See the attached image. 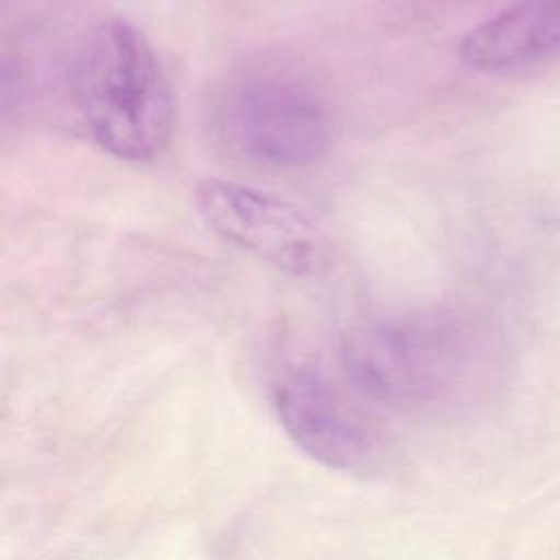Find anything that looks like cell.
<instances>
[{"mask_svg":"<svg viewBox=\"0 0 560 560\" xmlns=\"http://www.w3.org/2000/svg\"><path fill=\"white\" fill-rule=\"evenodd\" d=\"M354 392L398 413L470 420L497 398L501 368L488 339L462 315L413 308L354 324L341 341Z\"/></svg>","mask_w":560,"mask_h":560,"instance_id":"obj_1","label":"cell"},{"mask_svg":"<svg viewBox=\"0 0 560 560\" xmlns=\"http://www.w3.org/2000/svg\"><path fill=\"white\" fill-rule=\"evenodd\" d=\"M68 85L90 138L125 162H151L175 131V94L147 39L127 20L94 24L79 42Z\"/></svg>","mask_w":560,"mask_h":560,"instance_id":"obj_2","label":"cell"},{"mask_svg":"<svg viewBox=\"0 0 560 560\" xmlns=\"http://www.w3.org/2000/svg\"><path fill=\"white\" fill-rule=\"evenodd\" d=\"M228 151L260 168H298L319 160L335 133L332 112L315 83L278 63H254L230 74L210 109Z\"/></svg>","mask_w":560,"mask_h":560,"instance_id":"obj_3","label":"cell"},{"mask_svg":"<svg viewBox=\"0 0 560 560\" xmlns=\"http://www.w3.org/2000/svg\"><path fill=\"white\" fill-rule=\"evenodd\" d=\"M271 398L282 429L308 457L348 475L385 468L392 455L385 431L319 372H284Z\"/></svg>","mask_w":560,"mask_h":560,"instance_id":"obj_4","label":"cell"},{"mask_svg":"<svg viewBox=\"0 0 560 560\" xmlns=\"http://www.w3.org/2000/svg\"><path fill=\"white\" fill-rule=\"evenodd\" d=\"M195 210L223 241L280 271L306 276L326 265L328 245L319 225L278 195L208 177L195 188Z\"/></svg>","mask_w":560,"mask_h":560,"instance_id":"obj_5","label":"cell"},{"mask_svg":"<svg viewBox=\"0 0 560 560\" xmlns=\"http://www.w3.org/2000/svg\"><path fill=\"white\" fill-rule=\"evenodd\" d=\"M560 52V0H521L477 24L459 46L462 61L483 74L529 68Z\"/></svg>","mask_w":560,"mask_h":560,"instance_id":"obj_6","label":"cell"}]
</instances>
